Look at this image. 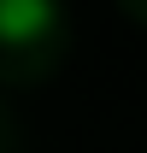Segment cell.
Wrapping results in <instances>:
<instances>
[{"label": "cell", "instance_id": "6da1fadb", "mask_svg": "<svg viewBox=\"0 0 147 153\" xmlns=\"http://www.w3.org/2000/svg\"><path fill=\"white\" fill-rule=\"evenodd\" d=\"M53 6H41V0H0V36L6 41H30L41 30H53Z\"/></svg>", "mask_w": 147, "mask_h": 153}]
</instances>
